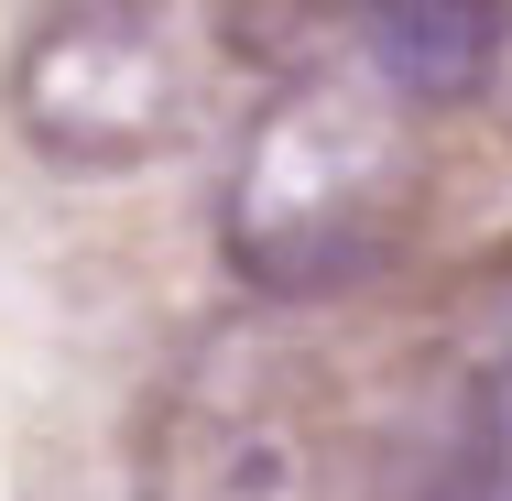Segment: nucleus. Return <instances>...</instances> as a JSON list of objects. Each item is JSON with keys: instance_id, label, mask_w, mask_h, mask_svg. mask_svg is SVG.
I'll return each mask as SVG.
<instances>
[{"instance_id": "f257e3e1", "label": "nucleus", "mask_w": 512, "mask_h": 501, "mask_svg": "<svg viewBox=\"0 0 512 501\" xmlns=\"http://www.w3.org/2000/svg\"><path fill=\"white\" fill-rule=\"evenodd\" d=\"M404 88L371 66H306L284 77L273 109L240 131V164H229V197H218V251L251 295L273 305H316L349 295L393 262L414 218V120Z\"/></svg>"}, {"instance_id": "f03ea898", "label": "nucleus", "mask_w": 512, "mask_h": 501, "mask_svg": "<svg viewBox=\"0 0 512 501\" xmlns=\"http://www.w3.org/2000/svg\"><path fill=\"white\" fill-rule=\"evenodd\" d=\"M11 109L55 164H153L197 131V44L175 0H55L11 66Z\"/></svg>"}, {"instance_id": "7ed1b4c3", "label": "nucleus", "mask_w": 512, "mask_h": 501, "mask_svg": "<svg viewBox=\"0 0 512 501\" xmlns=\"http://www.w3.org/2000/svg\"><path fill=\"white\" fill-rule=\"evenodd\" d=\"M316 360L284 327H207L142 414L153 501H262L316 458Z\"/></svg>"}, {"instance_id": "20e7f679", "label": "nucleus", "mask_w": 512, "mask_h": 501, "mask_svg": "<svg viewBox=\"0 0 512 501\" xmlns=\"http://www.w3.org/2000/svg\"><path fill=\"white\" fill-rule=\"evenodd\" d=\"M306 501H480V371L393 382L360 414H327Z\"/></svg>"}, {"instance_id": "39448f33", "label": "nucleus", "mask_w": 512, "mask_h": 501, "mask_svg": "<svg viewBox=\"0 0 512 501\" xmlns=\"http://www.w3.org/2000/svg\"><path fill=\"white\" fill-rule=\"evenodd\" d=\"M360 44L414 109H458L502 77L512 11L502 0H360Z\"/></svg>"}, {"instance_id": "423d86ee", "label": "nucleus", "mask_w": 512, "mask_h": 501, "mask_svg": "<svg viewBox=\"0 0 512 501\" xmlns=\"http://www.w3.org/2000/svg\"><path fill=\"white\" fill-rule=\"evenodd\" d=\"M197 11H207V44L240 55V66H262L273 88L327 66L360 33V0H197Z\"/></svg>"}, {"instance_id": "0eeeda50", "label": "nucleus", "mask_w": 512, "mask_h": 501, "mask_svg": "<svg viewBox=\"0 0 512 501\" xmlns=\"http://www.w3.org/2000/svg\"><path fill=\"white\" fill-rule=\"evenodd\" d=\"M480 501H512V360L480 371Z\"/></svg>"}]
</instances>
